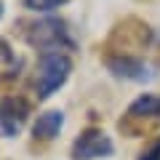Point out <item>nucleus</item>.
<instances>
[{"instance_id":"nucleus-9","label":"nucleus","mask_w":160,"mask_h":160,"mask_svg":"<svg viewBox=\"0 0 160 160\" xmlns=\"http://www.w3.org/2000/svg\"><path fill=\"white\" fill-rule=\"evenodd\" d=\"M64 3L67 0H24V8H29V11H53Z\"/></svg>"},{"instance_id":"nucleus-3","label":"nucleus","mask_w":160,"mask_h":160,"mask_svg":"<svg viewBox=\"0 0 160 160\" xmlns=\"http://www.w3.org/2000/svg\"><path fill=\"white\" fill-rule=\"evenodd\" d=\"M152 29L147 27L139 19H126L120 22L118 27L109 35V48L120 56H133V53H142L152 46Z\"/></svg>"},{"instance_id":"nucleus-1","label":"nucleus","mask_w":160,"mask_h":160,"mask_svg":"<svg viewBox=\"0 0 160 160\" xmlns=\"http://www.w3.org/2000/svg\"><path fill=\"white\" fill-rule=\"evenodd\" d=\"M69 72H72V59L69 56H64V53H43V59L38 62V69H35V78H32L38 99H48L51 93H56L64 86Z\"/></svg>"},{"instance_id":"nucleus-6","label":"nucleus","mask_w":160,"mask_h":160,"mask_svg":"<svg viewBox=\"0 0 160 160\" xmlns=\"http://www.w3.org/2000/svg\"><path fill=\"white\" fill-rule=\"evenodd\" d=\"M104 67L120 80H136V83H144V80L152 78V67L144 64V59L136 56H120V53H109L104 59Z\"/></svg>"},{"instance_id":"nucleus-4","label":"nucleus","mask_w":160,"mask_h":160,"mask_svg":"<svg viewBox=\"0 0 160 160\" xmlns=\"http://www.w3.org/2000/svg\"><path fill=\"white\" fill-rule=\"evenodd\" d=\"M115 152L112 142L104 131L99 128H86L72 144V160H96V158H109Z\"/></svg>"},{"instance_id":"nucleus-11","label":"nucleus","mask_w":160,"mask_h":160,"mask_svg":"<svg viewBox=\"0 0 160 160\" xmlns=\"http://www.w3.org/2000/svg\"><path fill=\"white\" fill-rule=\"evenodd\" d=\"M0 62H13V51H11V46H8L6 40H0Z\"/></svg>"},{"instance_id":"nucleus-10","label":"nucleus","mask_w":160,"mask_h":160,"mask_svg":"<svg viewBox=\"0 0 160 160\" xmlns=\"http://www.w3.org/2000/svg\"><path fill=\"white\" fill-rule=\"evenodd\" d=\"M136 160H160V139H155V142H149L147 147L142 149V155H139Z\"/></svg>"},{"instance_id":"nucleus-2","label":"nucleus","mask_w":160,"mask_h":160,"mask_svg":"<svg viewBox=\"0 0 160 160\" xmlns=\"http://www.w3.org/2000/svg\"><path fill=\"white\" fill-rule=\"evenodd\" d=\"M27 40L35 48L48 51V53H56V48H69V51H75V40H72V35H69L64 19H59V16H46V19H40V22L29 24Z\"/></svg>"},{"instance_id":"nucleus-12","label":"nucleus","mask_w":160,"mask_h":160,"mask_svg":"<svg viewBox=\"0 0 160 160\" xmlns=\"http://www.w3.org/2000/svg\"><path fill=\"white\" fill-rule=\"evenodd\" d=\"M0 16H3V3H0Z\"/></svg>"},{"instance_id":"nucleus-7","label":"nucleus","mask_w":160,"mask_h":160,"mask_svg":"<svg viewBox=\"0 0 160 160\" xmlns=\"http://www.w3.org/2000/svg\"><path fill=\"white\" fill-rule=\"evenodd\" d=\"M62 112L59 109H48V112H43L38 120L32 123V139L35 142H51V139L59 136V131H62Z\"/></svg>"},{"instance_id":"nucleus-5","label":"nucleus","mask_w":160,"mask_h":160,"mask_svg":"<svg viewBox=\"0 0 160 160\" xmlns=\"http://www.w3.org/2000/svg\"><path fill=\"white\" fill-rule=\"evenodd\" d=\"M29 102L22 96L0 99V136H16L29 118Z\"/></svg>"},{"instance_id":"nucleus-8","label":"nucleus","mask_w":160,"mask_h":160,"mask_svg":"<svg viewBox=\"0 0 160 160\" xmlns=\"http://www.w3.org/2000/svg\"><path fill=\"white\" fill-rule=\"evenodd\" d=\"M126 115L139 118V120H155L158 123V118H160V93H144V96H139L128 107Z\"/></svg>"}]
</instances>
